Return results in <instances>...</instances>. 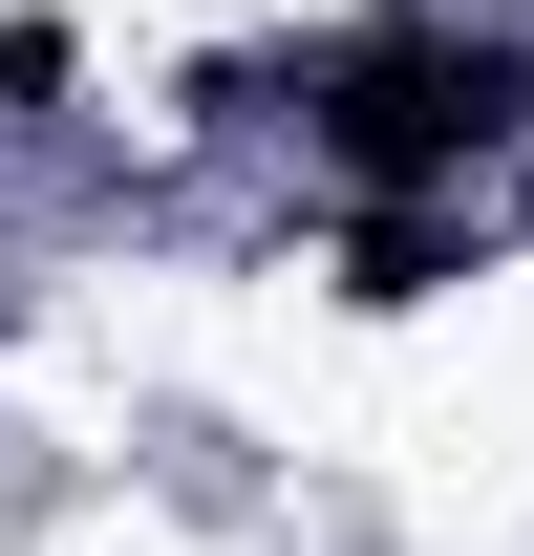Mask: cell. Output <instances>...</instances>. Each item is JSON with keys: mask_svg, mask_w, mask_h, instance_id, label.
I'll return each mask as SVG.
<instances>
[{"mask_svg": "<svg viewBox=\"0 0 534 556\" xmlns=\"http://www.w3.org/2000/svg\"><path fill=\"white\" fill-rule=\"evenodd\" d=\"M492 129H534V86L492 43H364V65H321V150L364 193H449Z\"/></svg>", "mask_w": 534, "mask_h": 556, "instance_id": "1", "label": "cell"}, {"mask_svg": "<svg viewBox=\"0 0 534 556\" xmlns=\"http://www.w3.org/2000/svg\"><path fill=\"white\" fill-rule=\"evenodd\" d=\"M428 278H449V236H428V193H385L364 214V300H428Z\"/></svg>", "mask_w": 534, "mask_h": 556, "instance_id": "2", "label": "cell"}]
</instances>
